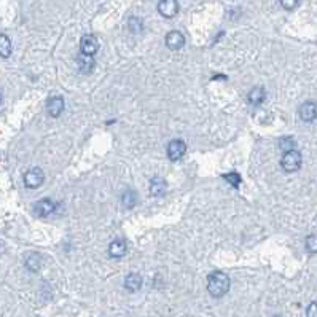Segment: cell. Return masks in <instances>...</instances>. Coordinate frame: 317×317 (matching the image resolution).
Listing matches in <instances>:
<instances>
[{
    "label": "cell",
    "instance_id": "obj_2",
    "mask_svg": "<svg viewBox=\"0 0 317 317\" xmlns=\"http://www.w3.org/2000/svg\"><path fill=\"white\" fill-rule=\"evenodd\" d=\"M302 153L294 150V152H289V153H284V157L281 159V166L282 169L286 170V172H295L300 167H302Z\"/></svg>",
    "mask_w": 317,
    "mask_h": 317
},
{
    "label": "cell",
    "instance_id": "obj_10",
    "mask_svg": "<svg viewBox=\"0 0 317 317\" xmlns=\"http://www.w3.org/2000/svg\"><path fill=\"white\" fill-rule=\"evenodd\" d=\"M183 45H185V37H183L182 32L172 30L166 35V46L169 48V50L177 51V50H180Z\"/></svg>",
    "mask_w": 317,
    "mask_h": 317
},
{
    "label": "cell",
    "instance_id": "obj_4",
    "mask_svg": "<svg viewBox=\"0 0 317 317\" xmlns=\"http://www.w3.org/2000/svg\"><path fill=\"white\" fill-rule=\"evenodd\" d=\"M167 158L170 161H178L183 155H185V152H186V144L180 139H174V141H170L169 145H167Z\"/></svg>",
    "mask_w": 317,
    "mask_h": 317
},
{
    "label": "cell",
    "instance_id": "obj_14",
    "mask_svg": "<svg viewBox=\"0 0 317 317\" xmlns=\"http://www.w3.org/2000/svg\"><path fill=\"white\" fill-rule=\"evenodd\" d=\"M24 265H26L29 271L37 273L40 270V266H42V255L37 254V252H30V254H27L26 258H24Z\"/></svg>",
    "mask_w": 317,
    "mask_h": 317
},
{
    "label": "cell",
    "instance_id": "obj_5",
    "mask_svg": "<svg viewBox=\"0 0 317 317\" xmlns=\"http://www.w3.org/2000/svg\"><path fill=\"white\" fill-rule=\"evenodd\" d=\"M80 50L83 53V56H88V58H93V56L99 50V42L94 35H85L80 42Z\"/></svg>",
    "mask_w": 317,
    "mask_h": 317
},
{
    "label": "cell",
    "instance_id": "obj_21",
    "mask_svg": "<svg viewBox=\"0 0 317 317\" xmlns=\"http://www.w3.org/2000/svg\"><path fill=\"white\" fill-rule=\"evenodd\" d=\"M80 69H81V72H85V74H89V72H93V69H94V66H93V62L89 61V58L88 56H85V59H81L80 61Z\"/></svg>",
    "mask_w": 317,
    "mask_h": 317
},
{
    "label": "cell",
    "instance_id": "obj_22",
    "mask_svg": "<svg viewBox=\"0 0 317 317\" xmlns=\"http://www.w3.org/2000/svg\"><path fill=\"white\" fill-rule=\"evenodd\" d=\"M281 2V5L286 8V10H289V11H292V10H295V8L298 6V3H300V0H279Z\"/></svg>",
    "mask_w": 317,
    "mask_h": 317
},
{
    "label": "cell",
    "instance_id": "obj_12",
    "mask_svg": "<svg viewBox=\"0 0 317 317\" xmlns=\"http://www.w3.org/2000/svg\"><path fill=\"white\" fill-rule=\"evenodd\" d=\"M142 276L137 274V273H131L126 276L125 279V289L128 292H131V294H134V292H139L141 287H142Z\"/></svg>",
    "mask_w": 317,
    "mask_h": 317
},
{
    "label": "cell",
    "instance_id": "obj_19",
    "mask_svg": "<svg viewBox=\"0 0 317 317\" xmlns=\"http://www.w3.org/2000/svg\"><path fill=\"white\" fill-rule=\"evenodd\" d=\"M306 250L310 254H317V234H311L306 238Z\"/></svg>",
    "mask_w": 317,
    "mask_h": 317
},
{
    "label": "cell",
    "instance_id": "obj_18",
    "mask_svg": "<svg viewBox=\"0 0 317 317\" xmlns=\"http://www.w3.org/2000/svg\"><path fill=\"white\" fill-rule=\"evenodd\" d=\"M297 147V142L294 137H284V139H281L279 142V149L284 152V153H289V152H294Z\"/></svg>",
    "mask_w": 317,
    "mask_h": 317
},
{
    "label": "cell",
    "instance_id": "obj_16",
    "mask_svg": "<svg viewBox=\"0 0 317 317\" xmlns=\"http://www.w3.org/2000/svg\"><path fill=\"white\" fill-rule=\"evenodd\" d=\"M11 40L6 35H0V58H8L11 54Z\"/></svg>",
    "mask_w": 317,
    "mask_h": 317
},
{
    "label": "cell",
    "instance_id": "obj_15",
    "mask_svg": "<svg viewBox=\"0 0 317 317\" xmlns=\"http://www.w3.org/2000/svg\"><path fill=\"white\" fill-rule=\"evenodd\" d=\"M247 99L252 105H260V104H263L265 99H266V91H265V88L262 86H255V88H252L249 94H247Z\"/></svg>",
    "mask_w": 317,
    "mask_h": 317
},
{
    "label": "cell",
    "instance_id": "obj_24",
    "mask_svg": "<svg viewBox=\"0 0 317 317\" xmlns=\"http://www.w3.org/2000/svg\"><path fill=\"white\" fill-rule=\"evenodd\" d=\"M306 317H317V302H313L306 310Z\"/></svg>",
    "mask_w": 317,
    "mask_h": 317
},
{
    "label": "cell",
    "instance_id": "obj_25",
    "mask_svg": "<svg viewBox=\"0 0 317 317\" xmlns=\"http://www.w3.org/2000/svg\"><path fill=\"white\" fill-rule=\"evenodd\" d=\"M274 317H282V316H274Z\"/></svg>",
    "mask_w": 317,
    "mask_h": 317
},
{
    "label": "cell",
    "instance_id": "obj_1",
    "mask_svg": "<svg viewBox=\"0 0 317 317\" xmlns=\"http://www.w3.org/2000/svg\"><path fill=\"white\" fill-rule=\"evenodd\" d=\"M230 286H231V281L228 278V274H225L222 271H214L212 274H209L207 290L214 298H222L223 295L228 294Z\"/></svg>",
    "mask_w": 317,
    "mask_h": 317
},
{
    "label": "cell",
    "instance_id": "obj_3",
    "mask_svg": "<svg viewBox=\"0 0 317 317\" xmlns=\"http://www.w3.org/2000/svg\"><path fill=\"white\" fill-rule=\"evenodd\" d=\"M43 180H45V174L40 167H32L24 174V185L30 190L38 188V186L43 183Z\"/></svg>",
    "mask_w": 317,
    "mask_h": 317
},
{
    "label": "cell",
    "instance_id": "obj_17",
    "mask_svg": "<svg viewBox=\"0 0 317 317\" xmlns=\"http://www.w3.org/2000/svg\"><path fill=\"white\" fill-rule=\"evenodd\" d=\"M121 202H123L125 207H134L137 202V194L131 190H126L123 194H121Z\"/></svg>",
    "mask_w": 317,
    "mask_h": 317
},
{
    "label": "cell",
    "instance_id": "obj_11",
    "mask_svg": "<svg viewBox=\"0 0 317 317\" xmlns=\"http://www.w3.org/2000/svg\"><path fill=\"white\" fill-rule=\"evenodd\" d=\"M167 191V183L166 180L162 177H155V178H152V182H150V193H152V196H164Z\"/></svg>",
    "mask_w": 317,
    "mask_h": 317
},
{
    "label": "cell",
    "instance_id": "obj_7",
    "mask_svg": "<svg viewBox=\"0 0 317 317\" xmlns=\"http://www.w3.org/2000/svg\"><path fill=\"white\" fill-rule=\"evenodd\" d=\"M54 209H56V204L51 201V199H40L37 201L35 204H34V214L37 217H48V215H51L54 212Z\"/></svg>",
    "mask_w": 317,
    "mask_h": 317
},
{
    "label": "cell",
    "instance_id": "obj_13",
    "mask_svg": "<svg viewBox=\"0 0 317 317\" xmlns=\"http://www.w3.org/2000/svg\"><path fill=\"white\" fill-rule=\"evenodd\" d=\"M126 242L123 239H115V241H112V244L109 246V255L112 258H121V257H125L126 254Z\"/></svg>",
    "mask_w": 317,
    "mask_h": 317
},
{
    "label": "cell",
    "instance_id": "obj_20",
    "mask_svg": "<svg viewBox=\"0 0 317 317\" xmlns=\"http://www.w3.org/2000/svg\"><path fill=\"white\" fill-rule=\"evenodd\" d=\"M223 178H225V180L228 182L230 185H233V186H239V183H241V177H239V174H236V172L225 174Z\"/></svg>",
    "mask_w": 317,
    "mask_h": 317
},
{
    "label": "cell",
    "instance_id": "obj_23",
    "mask_svg": "<svg viewBox=\"0 0 317 317\" xmlns=\"http://www.w3.org/2000/svg\"><path fill=\"white\" fill-rule=\"evenodd\" d=\"M129 29H131L133 32H141L142 30V22H141V19H137V18H131L129 19Z\"/></svg>",
    "mask_w": 317,
    "mask_h": 317
},
{
    "label": "cell",
    "instance_id": "obj_9",
    "mask_svg": "<svg viewBox=\"0 0 317 317\" xmlns=\"http://www.w3.org/2000/svg\"><path fill=\"white\" fill-rule=\"evenodd\" d=\"M158 11L164 18H174L178 11L177 0H159L158 2Z\"/></svg>",
    "mask_w": 317,
    "mask_h": 317
},
{
    "label": "cell",
    "instance_id": "obj_8",
    "mask_svg": "<svg viewBox=\"0 0 317 317\" xmlns=\"http://www.w3.org/2000/svg\"><path fill=\"white\" fill-rule=\"evenodd\" d=\"M64 107H66V104H64V99L61 96L50 97L46 102V112L50 113V117H53V118H58L64 112Z\"/></svg>",
    "mask_w": 317,
    "mask_h": 317
},
{
    "label": "cell",
    "instance_id": "obj_6",
    "mask_svg": "<svg viewBox=\"0 0 317 317\" xmlns=\"http://www.w3.org/2000/svg\"><path fill=\"white\" fill-rule=\"evenodd\" d=\"M298 113H300V118H302L305 123H311V121H314L317 118V104L313 101L303 102L300 105Z\"/></svg>",
    "mask_w": 317,
    "mask_h": 317
}]
</instances>
